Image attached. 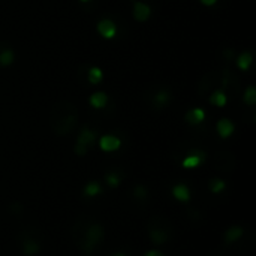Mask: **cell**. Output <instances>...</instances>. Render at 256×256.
Returning <instances> with one entry per match:
<instances>
[{
	"instance_id": "obj_29",
	"label": "cell",
	"mask_w": 256,
	"mask_h": 256,
	"mask_svg": "<svg viewBox=\"0 0 256 256\" xmlns=\"http://www.w3.org/2000/svg\"><path fill=\"white\" fill-rule=\"evenodd\" d=\"M201 3L206 4V6H213V4L218 3V0H201Z\"/></svg>"
},
{
	"instance_id": "obj_28",
	"label": "cell",
	"mask_w": 256,
	"mask_h": 256,
	"mask_svg": "<svg viewBox=\"0 0 256 256\" xmlns=\"http://www.w3.org/2000/svg\"><path fill=\"white\" fill-rule=\"evenodd\" d=\"M144 256H165V255H164L160 250H156V249H154V250H148V252H146Z\"/></svg>"
},
{
	"instance_id": "obj_23",
	"label": "cell",
	"mask_w": 256,
	"mask_h": 256,
	"mask_svg": "<svg viewBox=\"0 0 256 256\" xmlns=\"http://www.w3.org/2000/svg\"><path fill=\"white\" fill-rule=\"evenodd\" d=\"M243 100L244 104H248L249 106H254L256 104V88L254 86H249L243 94Z\"/></svg>"
},
{
	"instance_id": "obj_24",
	"label": "cell",
	"mask_w": 256,
	"mask_h": 256,
	"mask_svg": "<svg viewBox=\"0 0 256 256\" xmlns=\"http://www.w3.org/2000/svg\"><path fill=\"white\" fill-rule=\"evenodd\" d=\"M208 188H210V190H212L213 194H220V192L225 190L226 183H225L224 180H220V178H212Z\"/></svg>"
},
{
	"instance_id": "obj_3",
	"label": "cell",
	"mask_w": 256,
	"mask_h": 256,
	"mask_svg": "<svg viewBox=\"0 0 256 256\" xmlns=\"http://www.w3.org/2000/svg\"><path fill=\"white\" fill-rule=\"evenodd\" d=\"M105 237V230L100 224L92 222L87 228V232L81 242V244L78 246V249L84 254V255H92V252L99 246V243L104 242Z\"/></svg>"
},
{
	"instance_id": "obj_2",
	"label": "cell",
	"mask_w": 256,
	"mask_h": 256,
	"mask_svg": "<svg viewBox=\"0 0 256 256\" xmlns=\"http://www.w3.org/2000/svg\"><path fill=\"white\" fill-rule=\"evenodd\" d=\"M148 237L153 244H165L174 237V225L165 216H153L147 225Z\"/></svg>"
},
{
	"instance_id": "obj_4",
	"label": "cell",
	"mask_w": 256,
	"mask_h": 256,
	"mask_svg": "<svg viewBox=\"0 0 256 256\" xmlns=\"http://www.w3.org/2000/svg\"><path fill=\"white\" fill-rule=\"evenodd\" d=\"M39 232H33L32 230H26L21 232V252L24 256H34L40 250Z\"/></svg>"
},
{
	"instance_id": "obj_26",
	"label": "cell",
	"mask_w": 256,
	"mask_h": 256,
	"mask_svg": "<svg viewBox=\"0 0 256 256\" xmlns=\"http://www.w3.org/2000/svg\"><path fill=\"white\" fill-rule=\"evenodd\" d=\"M22 206L20 204V202H12L10 206H9V213L10 214H14V216H20L21 213H22Z\"/></svg>"
},
{
	"instance_id": "obj_21",
	"label": "cell",
	"mask_w": 256,
	"mask_h": 256,
	"mask_svg": "<svg viewBox=\"0 0 256 256\" xmlns=\"http://www.w3.org/2000/svg\"><path fill=\"white\" fill-rule=\"evenodd\" d=\"M170 100H171V96H170V93H168L166 90H159V92L153 96V105H154L156 108L165 106Z\"/></svg>"
},
{
	"instance_id": "obj_6",
	"label": "cell",
	"mask_w": 256,
	"mask_h": 256,
	"mask_svg": "<svg viewBox=\"0 0 256 256\" xmlns=\"http://www.w3.org/2000/svg\"><path fill=\"white\" fill-rule=\"evenodd\" d=\"M214 168L224 174H231L236 170V158L230 152H219L214 156Z\"/></svg>"
},
{
	"instance_id": "obj_17",
	"label": "cell",
	"mask_w": 256,
	"mask_h": 256,
	"mask_svg": "<svg viewBox=\"0 0 256 256\" xmlns=\"http://www.w3.org/2000/svg\"><path fill=\"white\" fill-rule=\"evenodd\" d=\"M172 195L176 196V200H178L180 202H188L190 200V190L188 186L184 184H177L172 189Z\"/></svg>"
},
{
	"instance_id": "obj_27",
	"label": "cell",
	"mask_w": 256,
	"mask_h": 256,
	"mask_svg": "<svg viewBox=\"0 0 256 256\" xmlns=\"http://www.w3.org/2000/svg\"><path fill=\"white\" fill-rule=\"evenodd\" d=\"M188 213H189V216H190V219H192V220H200V219H201L200 213H198L195 208H189V212H188Z\"/></svg>"
},
{
	"instance_id": "obj_8",
	"label": "cell",
	"mask_w": 256,
	"mask_h": 256,
	"mask_svg": "<svg viewBox=\"0 0 256 256\" xmlns=\"http://www.w3.org/2000/svg\"><path fill=\"white\" fill-rule=\"evenodd\" d=\"M207 159V154L202 152V150H192L183 160H182V166L183 168H188V170H192V168H196L200 166L201 164H204Z\"/></svg>"
},
{
	"instance_id": "obj_12",
	"label": "cell",
	"mask_w": 256,
	"mask_h": 256,
	"mask_svg": "<svg viewBox=\"0 0 256 256\" xmlns=\"http://www.w3.org/2000/svg\"><path fill=\"white\" fill-rule=\"evenodd\" d=\"M184 120L192 124V126H196V124H201L204 120H206V111L202 108H192L186 112L184 116Z\"/></svg>"
},
{
	"instance_id": "obj_31",
	"label": "cell",
	"mask_w": 256,
	"mask_h": 256,
	"mask_svg": "<svg viewBox=\"0 0 256 256\" xmlns=\"http://www.w3.org/2000/svg\"><path fill=\"white\" fill-rule=\"evenodd\" d=\"M111 256H126V254L124 252H116V254H112Z\"/></svg>"
},
{
	"instance_id": "obj_7",
	"label": "cell",
	"mask_w": 256,
	"mask_h": 256,
	"mask_svg": "<svg viewBox=\"0 0 256 256\" xmlns=\"http://www.w3.org/2000/svg\"><path fill=\"white\" fill-rule=\"evenodd\" d=\"M96 28H98V33L104 39H114L117 34V24L110 18H104V20L98 21Z\"/></svg>"
},
{
	"instance_id": "obj_18",
	"label": "cell",
	"mask_w": 256,
	"mask_h": 256,
	"mask_svg": "<svg viewBox=\"0 0 256 256\" xmlns=\"http://www.w3.org/2000/svg\"><path fill=\"white\" fill-rule=\"evenodd\" d=\"M15 62V52L12 48H2L0 50V68L10 66Z\"/></svg>"
},
{
	"instance_id": "obj_32",
	"label": "cell",
	"mask_w": 256,
	"mask_h": 256,
	"mask_svg": "<svg viewBox=\"0 0 256 256\" xmlns=\"http://www.w3.org/2000/svg\"><path fill=\"white\" fill-rule=\"evenodd\" d=\"M80 2H82V3H88V2H93V0H80Z\"/></svg>"
},
{
	"instance_id": "obj_16",
	"label": "cell",
	"mask_w": 256,
	"mask_h": 256,
	"mask_svg": "<svg viewBox=\"0 0 256 256\" xmlns=\"http://www.w3.org/2000/svg\"><path fill=\"white\" fill-rule=\"evenodd\" d=\"M132 196L136 202L140 204H146L148 201V190L144 184H136L132 190Z\"/></svg>"
},
{
	"instance_id": "obj_19",
	"label": "cell",
	"mask_w": 256,
	"mask_h": 256,
	"mask_svg": "<svg viewBox=\"0 0 256 256\" xmlns=\"http://www.w3.org/2000/svg\"><path fill=\"white\" fill-rule=\"evenodd\" d=\"M252 62H254V56L249 51H244L237 57V66L240 70H244V72L250 68Z\"/></svg>"
},
{
	"instance_id": "obj_15",
	"label": "cell",
	"mask_w": 256,
	"mask_h": 256,
	"mask_svg": "<svg viewBox=\"0 0 256 256\" xmlns=\"http://www.w3.org/2000/svg\"><path fill=\"white\" fill-rule=\"evenodd\" d=\"M208 100H210L212 105H214V106H218V108H224V106L228 104V96H226V93H225L224 90L218 88V90H214V92L210 94Z\"/></svg>"
},
{
	"instance_id": "obj_30",
	"label": "cell",
	"mask_w": 256,
	"mask_h": 256,
	"mask_svg": "<svg viewBox=\"0 0 256 256\" xmlns=\"http://www.w3.org/2000/svg\"><path fill=\"white\" fill-rule=\"evenodd\" d=\"M208 256H225V254L220 252V250H214V252H212Z\"/></svg>"
},
{
	"instance_id": "obj_10",
	"label": "cell",
	"mask_w": 256,
	"mask_h": 256,
	"mask_svg": "<svg viewBox=\"0 0 256 256\" xmlns=\"http://www.w3.org/2000/svg\"><path fill=\"white\" fill-rule=\"evenodd\" d=\"M99 146L104 152L110 153V152H116L122 147V141L120 138H117L116 135H104L99 141Z\"/></svg>"
},
{
	"instance_id": "obj_11",
	"label": "cell",
	"mask_w": 256,
	"mask_h": 256,
	"mask_svg": "<svg viewBox=\"0 0 256 256\" xmlns=\"http://www.w3.org/2000/svg\"><path fill=\"white\" fill-rule=\"evenodd\" d=\"M216 130H218V134H219L220 138L226 140V138H230L234 134L236 126H234V123L230 118H220L218 122V124H216Z\"/></svg>"
},
{
	"instance_id": "obj_25",
	"label": "cell",
	"mask_w": 256,
	"mask_h": 256,
	"mask_svg": "<svg viewBox=\"0 0 256 256\" xmlns=\"http://www.w3.org/2000/svg\"><path fill=\"white\" fill-rule=\"evenodd\" d=\"M105 180H106V184L110 186V188H118L120 186V183H122V177L117 174V172H108L106 176H105Z\"/></svg>"
},
{
	"instance_id": "obj_5",
	"label": "cell",
	"mask_w": 256,
	"mask_h": 256,
	"mask_svg": "<svg viewBox=\"0 0 256 256\" xmlns=\"http://www.w3.org/2000/svg\"><path fill=\"white\" fill-rule=\"evenodd\" d=\"M96 141V132L87 126H84L81 129V132L78 134L76 138V144H75V154L76 156H86L88 152V147Z\"/></svg>"
},
{
	"instance_id": "obj_9",
	"label": "cell",
	"mask_w": 256,
	"mask_h": 256,
	"mask_svg": "<svg viewBox=\"0 0 256 256\" xmlns=\"http://www.w3.org/2000/svg\"><path fill=\"white\" fill-rule=\"evenodd\" d=\"M132 15L136 21L144 22L150 18L152 15V8L144 3V2H134V8H132Z\"/></svg>"
},
{
	"instance_id": "obj_20",
	"label": "cell",
	"mask_w": 256,
	"mask_h": 256,
	"mask_svg": "<svg viewBox=\"0 0 256 256\" xmlns=\"http://www.w3.org/2000/svg\"><path fill=\"white\" fill-rule=\"evenodd\" d=\"M87 78H88V82L92 86H98L102 80H104V70L98 66H92L88 69V74H87Z\"/></svg>"
},
{
	"instance_id": "obj_13",
	"label": "cell",
	"mask_w": 256,
	"mask_h": 256,
	"mask_svg": "<svg viewBox=\"0 0 256 256\" xmlns=\"http://www.w3.org/2000/svg\"><path fill=\"white\" fill-rule=\"evenodd\" d=\"M243 234H244V230L242 226H238V225L230 226L224 234V242H225V244H232L237 240H240L243 237Z\"/></svg>"
},
{
	"instance_id": "obj_22",
	"label": "cell",
	"mask_w": 256,
	"mask_h": 256,
	"mask_svg": "<svg viewBox=\"0 0 256 256\" xmlns=\"http://www.w3.org/2000/svg\"><path fill=\"white\" fill-rule=\"evenodd\" d=\"M84 196H88V198H93V196H98L99 194H102V188L98 182H90L84 186V190H82Z\"/></svg>"
},
{
	"instance_id": "obj_1",
	"label": "cell",
	"mask_w": 256,
	"mask_h": 256,
	"mask_svg": "<svg viewBox=\"0 0 256 256\" xmlns=\"http://www.w3.org/2000/svg\"><path fill=\"white\" fill-rule=\"evenodd\" d=\"M78 120V110L74 104L60 100L52 106L51 111V129L57 136L69 135Z\"/></svg>"
},
{
	"instance_id": "obj_14",
	"label": "cell",
	"mask_w": 256,
	"mask_h": 256,
	"mask_svg": "<svg viewBox=\"0 0 256 256\" xmlns=\"http://www.w3.org/2000/svg\"><path fill=\"white\" fill-rule=\"evenodd\" d=\"M88 102H90V105H92L94 110H102V108H105L106 104H108V94H106L105 92H96V93H93V94L90 96Z\"/></svg>"
}]
</instances>
